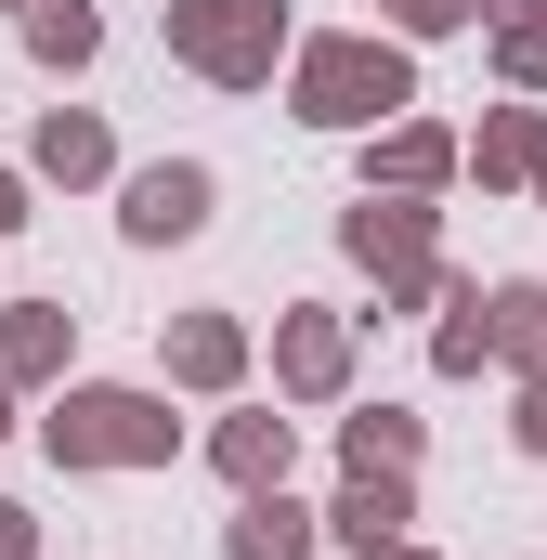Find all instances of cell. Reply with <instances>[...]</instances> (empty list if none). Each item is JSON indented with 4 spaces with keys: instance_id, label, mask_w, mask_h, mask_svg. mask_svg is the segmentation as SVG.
Instances as JSON below:
<instances>
[{
    "instance_id": "cell-1",
    "label": "cell",
    "mask_w": 547,
    "mask_h": 560,
    "mask_svg": "<svg viewBox=\"0 0 547 560\" xmlns=\"http://www.w3.org/2000/svg\"><path fill=\"white\" fill-rule=\"evenodd\" d=\"M143 235H183V222H196V170H156V183H143V209H131Z\"/></svg>"
}]
</instances>
